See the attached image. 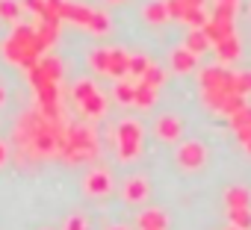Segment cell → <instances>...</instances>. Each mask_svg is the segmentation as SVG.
Wrapping results in <instances>:
<instances>
[{"instance_id": "obj_1", "label": "cell", "mask_w": 251, "mask_h": 230, "mask_svg": "<svg viewBox=\"0 0 251 230\" xmlns=\"http://www.w3.org/2000/svg\"><path fill=\"white\" fill-rule=\"evenodd\" d=\"M42 50H45V45H42V39L36 36L33 27H15V33L3 45L6 59L15 62V65H24V68H33L42 59Z\"/></svg>"}, {"instance_id": "obj_2", "label": "cell", "mask_w": 251, "mask_h": 230, "mask_svg": "<svg viewBox=\"0 0 251 230\" xmlns=\"http://www.w3.org/2000/svg\"><path fill=\"white\" fill-rule=\"evenodd\" d=\"M59 157L71 165L77 162H92L98 157V139H95V130L86 127V124H74L65 130V142L59 145Z\"/></svg>"}, {"instance_id": "obj_3", "label": "cell", "mask_w": 251, "mask_h": 230, "mask_svg": "<svg viewBox=\"0 0 251 230\" xmlns=\"http://www.w3.org/2000/svg\"><path fill=\"white\" fill-rule=\"evenodd\" d=\"M142 151V127L139 121L127 118V121H121L118 124V157L121 160H133L139 157Z\"/></svg>"}, {"instance_id": "obj_4", "label": "cell", "mask_w": 251, "mask_h": 230, "mask_svg": "<svg viewBox=\"0 0 251 230\" xmlns=\"http://www.w3.org/2000/svg\"><path fill=\"white\" fill-rule=\"evenodd\" d=\"M201 89H219L225 94L236 92V71H225V68H204L201 71Z\"/></svg>"}, {"instance_id": "obj_5", "label": "cell", "mask_w": 251, "mask_h": 230, "mask_svg": "<svg viewBox=\"0 0 251 230\" xmlns=\"http://www.w3.org/2000/svg\"><path fill=\"white\" fill-rule=\"evenodd\" d=\"M207 162V148L201 142H183L177 148V165L186 168V171H195Z\"/></svg>"}, {"instance_id": "obj_6", "label": "cell", "mask_w": 251, "mask_h": 230, "mask_svg": "<svg viewBox=\"0 0 251 230\" xmlns=\"http://www.w3.org/2000/svg\"><path fill=\"white\" fill-rule=\"evenodd\" d=\"M154 133L163 142H177L180 133H183V121L177 118V115H160V118L154 121Z\"/></svg>"}, {"instance_id": "obj_7", "label": "cell", "mask_w": 251, "mask_h": 230, "mask_svg": "<svg viewBox=\"0 0 251 230\" xmlns=\"http://www.w3.org/2000/svg\"><path fill=\"white\" fill-rule=\"evenodd\" d=\"M83 189H86L89 195L100 198V195H106V192L112 189V177H109L106 171L95 168V171H89V174H86V180H83Z\"/></svg>"}, {"instance_id": "obj_8", "label": "cell", "mask_w": 251, "mask_h": 230, "mask_svg": "<svg viewBox=\"0 0 251 230\" xmlns=\"http://www.w3.org/2000/svg\"><path fill=\"white\" fill-rule=\"evenodd\" d=\"M148 195H151V183H148L145 177H130L127 183H124V201H130V204H142Z\"/></svg>"}, {"instance_id": "obj_9", "label": "cell", "mask_w": 251, "mask_h": 230, "mask_svg": "<svg viewBox=\"0 0 251 230\" xmlns=\"http://www.w3.org/2000/svg\"><path fill=\"white\" fill-rule=\"evenodd\" d=\"M195 65H198V56H195L192 50H186V47L172 50V68H175L177 74H192Z\"/></svg>"}, {"instance_id": "obj_10", "label": "cell", "mask_w": 251, "mask_h": 230, "mask_svg": "<svg viewBox=\"0 0 251 230\" xmlns=\"http://www.w3.org/2000/svg\"><path fill=\"white\" fill-rule=\"evenodd\" d=\"M225 207L227 209L251 207V189H245V186H227L225 189Z\"/></svg>"}, {"instance_id": "obj_11", "label": "cell", "mask_w": 251, "mask_h": 230, "mask_svg": "<svg viewBox=\"0 0 251 230\" xmlns=\"http://www.w3.org/2000/svg\"><path fill=\"white\" fill-rule=\"evenodd\" d=\"M127 62H130L127 53L118 50V47H112V50H109V68H106V74L115 77V80H121L124 74H130V71H127Z\"/></svg>"}, {"instance_id": "obj_12", "label": "cell", "mask_w": 251, "mask_h": 230, "mask_svg": "<svg viewBox=\"0 0 251 230\" xmlns=\"http://www.w3.org/2000/svg\"><path fill=\"white\" fill-rule=\"evenodd\" d=\"M166 224H169V215L163 209H145L139 215V227L142 230H166Z\"/></svg>"}, {"instance_id": "obj_13", "label": "cell", "mask_w": 251, "mask_h": 230, "mask_svg": "<svg viewBox=\"0 0 251 230\" xmlns=\"http://www.w3.org/2000/svg\"><path fill=\"white\" fill-rule=\"evenodd\" d=\"M204 33H207V39L216 45V42H222V39H227V36H233V24H225V21H207L204 27H201Z\"/></svg>"}, {"instance_id": "obj_14", "label": "cell", "mask_w": 251, "mask_h": 230, "mask_svg": "<svg viewBox=\"0 0 251 230\" xmlns=\"http://www.w3.org/2000/svg\"><path fill=\"white\" fill-rule=\"evenodd\" d=\"M186 50H192L195 56H201V53H207L210 47H213V42L207 39V33L204 30H192L189 36H186V45H183Z\"/></svg>"}, {"instance_id": "obj_15", "label": "cell", "mask_w": 251, "mask_h": 230, "mask_svg": "<svg viewBox=\"0 0 251 230\" xmlns=\"http://www.w3.org/2000/svg\"><path fill=\"white\" fill-rule=\"evenodd\" d=\"M216 53H219L222 62H233V59L239 56V39H236V36H227V39L216 42Z\"/></svg>"}, {"instance_id": "obj_16", "label": "cell", "mask_w": 251, "mask_h": 230, "mask_svg": "<svg viewBox=\"0 0 251 230\" xmlns=\"http://www.w3.org/2000/svg\"><path fill=\"white\" fill-rule=\"evenodd\" d=\"M36 94H39V109H48V106H56V103H59V89H56V83H45L42 89H36Z\"/></svg>"}, {"instance_id": "obj_17", "label": "cell", "mask_w": 251, "mask_h": 230, "mask_svg": "<svg viewBox=\"0 0 251 230\" xmlns=\"http://www.w3.org/2000/svg\"><path fill=\"white\" fill-rule=\"evenodd\" d=\"M154 94H157V89H151L148 83H136L133 86V103L142 106V109H148L154 103Z\"/></svg>"}, {"instance_id": "obj_18", "label": "cell", "mask_w": 251, "mask_h": 230, "mask_svg": "<svg viewBox=\"0 0 251 230\" xmlns=\"http://www.w3.org/2000/svg\"><path fill=\"white\" fill-rule=\"evenodd\" d=\"M227 218L233 227L239 230H251V207H236V209H227Z\"/></svg>"}, {"instance_id": "obj_19", "label": "cell", "mask_w": 251, "mask_h": 230, "mask_svg": "<svg viewBox=\"0 0 251 230\" xmlns=\"http://www.w3.org/2000/svg\"><path fill=\"white\" fill-rule=\"evenodd\" d=\"M145 21H148V24H163V21H169L166 0H163V3H148V6H145Z\"/></svg>"}, {"instance_id": "obj_20", "label": "cell", "mask_w": 251, "mask_h": 230, "mask_svg": "<svg viewBox=\"0 0 251 230\" xmlns=\"http://www.w3.org/2000/svg\"><path fill=\"white\" fill-rule=\"evenodd\" d=\"M56 33H59V21H42V24H39V30H36V36L42 39V45H45V47L56 42Z\"/></svg>"}, {"instance_id": "obj_21", "label": "cell", "mask_w": 251, "mask_h": 230, "mask_svg": "<svg viewBox=\"0 0 251 230\" xmlns=\"http://www.w3.org/2000/svg\"><path fill=\"white\" fill-rule=\"evenodd\" d=\"M39 68L45 71V77H48L50 83H59V77H62V65H59L53 56H42V59H39Z\"/></svg>"}, {"instance_id": "obj_22", "label": "cell", "mask_w": 251, "mask_h": 230, "mask_svg": "<svg viewBox=\"0 0 251 230\" xmlns=\"http://www.w3.org/2000/svg\"><path fill=\"white\" fill-rule=\"evenodd\" d=\"M242 106H245V94H236V92H233V94H227V97H225V103L219 106V112L230 118V115H236Z\"/></svg>"}, {"instance_id": "obj_23", "label": "cell", "mask_w": 251, "mask_h": 230, "mask_svg": "<svg viewBox=\"0 0 251 230\" xmlns=\"http://www.w3.org/2000/svg\"><path fill=\"white\" fill-rule=\"evenodd\" d=\"M95 94H98V89H95V83H92V80H80V83L74 86V100H77L80 106H83L89 97H95Z\"/></svg>"}, {"instance_id": "obj_24", "label": "cell", "mask_w": 251, "mask_h": 230, "mask_svg": "<svg viewBox=\"0 0 251 230\" xmlns=\"http://www.w3.org/2000/svg\"><path fill=\"white\" fill-rule=\"evenodd\" d=\"M183 21H186V24H189L192 30H201V27H204V24H207L210 18H207V15L201 12V6H189V9L183 12Z\"/></svg>"}, {"instance_id": "obj_25", "label": "cell", "mask_w": 251, "mask_h": 230, "mask_svg": "<svg viewBox=\"0 0 251 230\" xmlns=\"http://www.w3.org/2000/svg\"><path fill=\"white\" fill-rule=\"evenodd\" d=\"M142 83H148L151 89H160V86L166 83V71L157 68V65H148V71L142 74Z\"/></svg>"}, {"instance_id": "obj_26", "label": "cell", "mask_w": 251, "mask_h": 230, "mask_svg": "<svg viewBox=\"0 0 251 230\" xmlns=\"http://www.w3.org/2000/svg\"><path fill=\"white\" fill-rule=\"evenodd\" d=\"M18 15H21V3H15V0H0V18L15 21Z\"/></svg>"}, {"instance_id": "obj_27", "label": "cell", "mask_w": 251, "mask_h": 230, "mask_svg": "<svg viewBox=\"0 0 251 230\" xmlns=\"http://www.w3.org/2000/svg\"><path fill=\"white\" fill-rule=\"evenodd\" d=\"M248 124H251V106L245 103L236 115H230V127H233V130H239V127H248Z\"/></svg>"}, {"instance_id": "obj_28", "label": "cell", "mask_w": 251, "mask_h": 230, "mask_svg": "<svg viewBox=\"0 0 251 230\" xmlns=\"http://www.w3.org/2000/svg\"><path fill=\"white\" fill-rule=\"evenodd\" d=\"M233 12H236V6H233V3H219V6H216V12H213V21L233 24Z\"/></svg>"}, {"instance_id": "obj_29", "label": "cell", "mask_w": 251, "mask_h": 230, "mask_svg": "<svg viewBox=\"0 0 251 230\" xmlns=\"http://www.w3.org/2000/svg\"><path fill=\"white\" fill-rule=\"evenodd\" d=\"M92 65H95V71L106 74V68H109V47H100V50H95V53H92Z\"/></svg>"}, {"instance_id": "obj_30", "label": "cell", "mask_w": 251, "mask_h": 230, "mask_svg": "<svg viewBox=\"0 0 251 230\" xmlns=\"http://www.w3.org/2000/svg\"><path fill=\"white\" fill-rule=\"evenodd\" d=\"M103 106H106V100H103V94L98 92L95 97H89V100L83 103V112H86V115H100V112H103Z\"/></svg>"}, {"instance_id": "obj_31", "label": "cell", "mask_w": 251, "mask_h": 230, "mask_svg": "<svg viewBox=\"0 0 251 230\" xmlns=\"http://www.w3.org/2000/svg\"><path fill=\"white\" fill-rule=\"evenodd\" d=\"M115 100L118 103H133V83H118L115 86Z\"/></svg>"}, {"instance_id": "obj_32", "label": "cell", "mask_w": 251, "mask_h": 230, "mask_svg": "<svg viewBox=\"0 0 251 230\" xmlns=\"http://www.w3.org/2000/svg\"><path fill=\"white\" fill-rule=\"evenodd\" d=\"M148 65H151V62H148L145 56H130V62H127V71H130V74H136V77H142V74L148 71Z\"/></svg>"}, {"instance_id": "obj_33", "label": "cell", "mask_w": 251, "mask_h": 230, "mask_svg": "<svg viewBox=\"0 0 251 230\" xmlns=\"http://www.w3.org/2000/svg\"><path fill=\"white\" fill-rule=\"evenodd\" d=\"M89 30H92V33H106V30H109V21H106L100 12H92V18H89Z\"/></svg>"}, {"instance_id": "obj_34", "label": "cell", "mask_w": 251, "mask_h": 230, "mask_svg": "<svg viewBox=\"0 0 251 230\" xmlns=\"http://www.w3.org/2000/svg\"><path fill=\"white\" fill-rule=\"evenodd\" d=\"M236 94H251V74L236 71Z\"/></svg>"}, {"instance_id": "obj_35", "label": "cell", "mask_w": 251, "mask_h": 230, "mask_svg": "<svg viewBox=\"0 0 251 230\" xmlns=\"http://www.w3.org/2000/svg\"><path fill=\"white\" fill-rule=\"evenodd\" d=\"M166 9H169V18H183V12H186L180 0H166Z\"/></svg>"}, {"instance_id": "obj_36", "label": "cell", "mask_w": 251, "mask_h": 230, "mask_svg": "<svg viewBox=\"0 0 251 230\" xmlns=\"http://www.w3.org/2000/svg\"><path fill=\"white\" fill-rule=\"evenodd\" d=\"M24 3H27V9H33V12H39V15L45 18V12H48V3H45V0H24Z\"/></svg>"}, {"instance_id": "obj_37", "label": "cell", "mask_w": 251, "mask_h": 230, "mask_svg": "<svg viewBox=\"0 0 251 230\" xmlns=\"http://www.w3.org/2000/svg\"><path fill=\"white\" fill-rule=\"evenodd\" d=\"M65 230H86V221H83L80 215H74V218L68 221V227H65Z\"/></svg>"}, {"instance_id": "obj_38", "label": "cell", "mask_w": 251, "mask_h": 230, "mask_svg": "<svg viewBox=\"0 0 251 230\" xmlns=\"http://www.w3.org/2000/svg\"><path fill=\"white\" fill-rule=\"evenodd\" d=\"M236 136H239V142H242V145H245V142H251V124H248V127H239V130H236Z\"/></svg>"}, {"instance_id": "obj_39", "label": "cell", "mask_w": 251, "mask_h": 230, "mask_svg": "<svg viewBox=\"0 0 251 230\" xmlns=\"http://www.w3.org/2000/svg\"><path fill=\"white\" fill-rule=\"evenodd\" d=\"M6 160H9V148H6V145H3V142H0V165H3V162H6Z\"/></svg>"}, {"instance_id": "obj_40", "label": "cell", "mask_w": 251, "mask_h": 230, "mask_svg": "<svg viewBox=\"0 0 251 230\" xmlns=\"http://www.w3.org/2000/svg\"><path fill=\"white\" fill-rule=\"evenodd\" d=\"M180 3H183V6L189 9V6H201V3H204V0H180Z\"/></svg>"}, {"instance_id": "obj_41", "label": "cell", "mask_w": 251, "mask_h": 230, "mask_svg": "<svg viewBox=\"0 0 251 230\" xmlns=\"http://www.w3.org/2000/svg\"><path fill=\"white\" fill-rule=\"evenodd\" d=\"M6 103V89H3V83H0V106Z\"/></svg>"}, {"instance_id": "obj_42", "label": "cell", "mask_w": 251, "mask_h": 230, "mask_svg": "<svg viewBox=\"0 0 251 230\" xmlns=\"http://www.w3.org/2000/svg\"><path fill=\"white\" fill-rule=\"evenodd\" d=\"M219 3H233V6H236V0H219Z\"/></svg>"}, {"instance_id": "obj_43", "label": "cell", "mask_w": 251, "mask_h": 230, "mask_svg": "<svg viewBox=\"0 0 251 230\" xmlns=\"http://www.w3.org/2000/svg\"><path fill=\"white\" fill-rule=\"evenodd\" d=\"M245 151H248V154H251V142H245Z\"/></svg>"}, {"instance_id": "obj_44", "label": "cell", "mask_w": 251, "mask_h": 230, "mask_svg": "<svg viewBox=\"0 0 251 230\" xmlns=\"http://www.w3.org/2000/svg\"><path fill=\"white\" fill-rule=\"evenodd\" d=\"M109 230H127V227H109Z\"/></svg>"}, {"instance_id": "obj_45", "label": "cell", "mask_w": 251, "mask_h": 230, "mask_svg": "<svg viewBox=\"0 0 251 230\" xmlns=\"http://www.w3.org/2000/svg\"><path fill=\"white\" fill-rule=\"evenodd\" d=\"M227 230H239V227H233V224H230V227H227Z\"/></svg>"}, {"instance_id": "obj_46", "label": "cell", "mask_w": 251, "mask_h": 230, "mask_svg": "<svg viewBox=\"0 0 251 230\" xmlns=\"http://www.w3.org/2000/svg\"><path fill=\"white\" fill-rule=\"evenodd\" d=\"M112 3H121V0H112Z\"/></svg>"}]
</instances>
